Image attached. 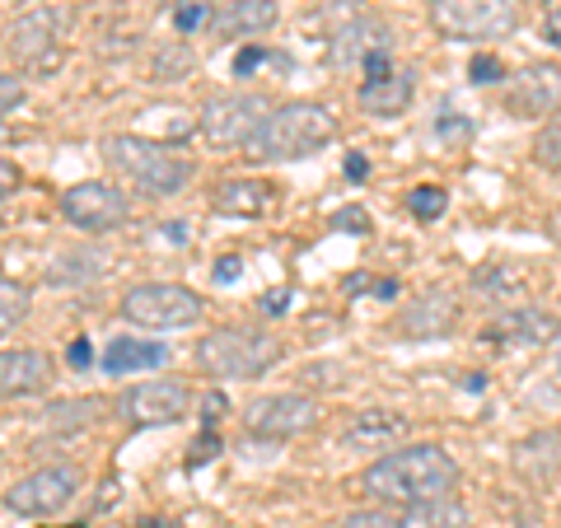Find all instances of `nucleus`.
Here are the masks:
<instances>
[{
	"mask_svg": "<svg viewBox=\"0 0 561 528\" xmlns=\"http://www.w3.org/2000/svg\"><path fill=\"white\" fill-rule=\"evenodd\" d=\"M463 482V468L459 459L445 449V445H398L389 454L360 472V491L379 505H393V509H408L416 501H435V496H454Z\"/></svg>",
	"mask_w": 561,
	"mask_h": 528,
	"instance_id": "1",
	"label": "nucleus"
},
{
	"mask_svg": "<svg viewBox=\"0 0 561 528\" xmlns=\"http://www.w3.org/2000/svg\"><path fill=\"white\" fill-rule=\"evenodd\" d=\"M103 160L117 179H127L140 197H179L197 179V164L179 154L164 140L150 136H108L103 140Z\"/></svg>",
	"mask_w": 561,
	"mask_h": 528,
	"instance_id": "2",
	"label": "nucleus"
},
{
	"mask_svg": "<svg viewBox=\"0 0 561 528\" xmlns=\"http://www.w3.org/2000/svg\"><path fill=\"white\" fill-rule=\"evenodd\" d=\"M332 140H337V117H332L323 103L295 99V103L272 108L267 127L257 131V140L243 154L257 164H295V160H309V154L328 150Z\"/></svg>",
	"mask_w": 561,
	"mask_h": 528,
	"instance_id": "3",
	"label": "nucleus"
},
{
	"mask_svg": "<svg viewBox=\"0 0 561 528\" xmlns=\"http://www.w3.org/2000/svg\"><path fill=\"white\" fill-rule=\"evenodd\" d=\"M192 356L210 379H262L272 365H280L286 346L267 328H216L197 342Z\"/></svg>",
	"mask_w": 561,
	"mask_h": 528,
	"instance_id": "4",
	"label": "nucleus"
},
{
	"mask_svg": "<svg viewBox=\"0 0 561 528\" xmlns=\"http://www.w3.org/2000/svg\"><path fill=\"white\" fill-rule=\"evenodd\" d=\"M272 117V99L253 94V90H230V94H210L202 103V140L210 150L230 154V150H249L257 131L267 127Z\"/></svg>",
	"mask_w": 561,
	"mask_h": 528,
	"instance_id": "5",
	"label": "nucleus"
},
{
	"mask_svg": "<svg viewBox=\"0 0 561 528\" xmlns=\"http://www.w3.org/2000/svg\"><path fill=\"white\" fill-rule=\"evenodd\" d=\"M117 313L127 319L131 328H146V332H173V328H192L202 323L206 313V299L197 290L179 286V280H140L122 295Z\"/></svg>",
	"mask_w": 561,
	"mask_h": 528,
	"instance_id": "6",
	"label": "nucleus"
},
{
	"mask_svg": "<svg viewBox=\"0 0 561 528\" xmlns=\"http://www.w3.org/2000/svg\"><path fill=\"white\" fill-rule=\"evenodd\" d=\"M431 28L449 43H491L519 28L515 0H431Z\"/></svg>",
	"mask_w": 561,
	"mask_h": 528,
	"instance_id": "7",
	"label": "nucleus"
},
{
	"mask_svg": "<svg viewBox=\"0 0 561 528\" xmlns=\"http://www.w3.org/2000/svg\"><path fill=\"white\" fill-rule=\"evenodd\" d=\"M84 486V472L76 463H43L24 472L20 482L5 486V509L20 519H47V515H61V509L80 496Z\"/></svg>",
	"mask_w": 561,
	"mask_h": 528,
	"instance_id": "8",
	"label": "nucleus"
},
{
	"mask_svg": "<svg viewBox=\"0 0 561 528\" xmlns=\"http://www.w3.org/2000/svg\"><path fill=\"white\" fill-rule=\"evenodd\" d=\"M323 416V402L313 393H262L253 398L249 408L239 412L243 431H249L253 439H295V435H309L313 426H319Z\"/></svg>",
	"mask_w": 561,
	"mask_h": 528,
	"instance_id": "9",
	"label": "nucleus"
},
{
	"mask_svg": "<svg viewBox=\"0 0 561 528\" xmlns=\"http://www.w3.org/2000/svg\"><path fill=\"white\" fill-rule=\"evenodd\" d=\"M192 412V383L187 379H146L117 393V416L127 426H179Z\"/></svg>",
	"mask_w": 561,
	"mask_h": 528,
	"instance_id": "10",
	"label": "nucleus"
},
{
	"mask_svg": "<svg viewBox=\"0 0 561 528\" xmlns=\"http://www.w3.org/2000/svg\"><path fill=\"white\" fill-rule=\"evenodd\" d=\"M131 216V202L127 192L103 183V179H90V183H76L61 192V220L76 225L80 234H113L122 230Z\"/></svg>",
	"mask_w": 561,
	"mask_h": 528,
	"instance_id": "11",
	"label": "nucleus"
},
{
	"mask_svg": "<svg viewBox=\"0 0 561 528\" xmlns=\"http://www.w3.org/2000/svg\"><path fill=\"white\" fill-rule=\"evenodd\" d=\"M501 103L511 117H552L561 113V61H534L519 66L501 84Z\"/></svg>",
	"mask_w": 561,
	"mask_h": 528,
	"instance_id": "12",
	"label": "nucleus"
},
{
	"mask_svg": "<svg viewBox=\"0 0 561 528\" xmlns=\"http://www.w3.org/2000/svg\"><path fill=\"white\" fill-rule=\"evenodd\" d=\"M454 328H459V299L449 290H426L408 299L393 319V332L402 342H440Z\"/></svg>",
	"mask_w": 561,
	"mask_h": 528,
	"instance_id": "13",
	"label": "nucleus"
},
{
	"mask_svg": "<svg viewBox=\"0 0 561 528\" xmlns=\"http://www.w3.org/2000/svg\"><path fill=\"white\" fill-rule=\"evenodd\" d=\"M66 33V10H51V5H38L20 14V20L5 24V51L10 61H43L57 51V38Z\"/></svg>",
	"mask_w": 561,
	"mask_h": 528,
	"instance_id": "14",
	"label": "nucleus"
},
{
	"mask_svg": "<svg viewBox=\"0 0 561 528\" xmlns=\"http://www.w3.org/2000/svg\"><path fill=\"white\" fill-rule=\"evenodd\" d=\"M408 431H412V421L402 416V412L365 408V412H356V416H351L346 426H342L337 445L351 449V454H389V449H398L402 439H408Z\"/></svg>",
	"mask_w": 561,
	"mask_h": 528,
	"instance_id": "15",
	"label": "nucleus"
},
{
	"mask_svg": "<svg viewBox=\"0 0 561 528\" xmlns=\"http://www.w3.org/2000/svg\"><path fill=\"white\" fill-rule=\"evenodd\" d=\"M511 468H515L519 482H529V486H552V482L561 478V426L524 435L519 445L511 449Z\"/></svg>",
	"mask_w": 561,
	"mask_h": 528,
	"instance_id": "16",
	"label": "nucleus"
},
{
	"mask_svg": "<svg viewBox=\"0 0 561 528\" xmlns=\"http://www.w3.org/2000/svg\"><path fill=\"white\" fill-rule=\"evenodd\" d=\"M51 379H57V360H51L47 351H33V346L14 351V346H10L5 356H0V393H5L10 402H14V398L43 393Z\"/></svg>",
	"mask_w": 561,
	"mask_h": 528,
	"instance_id": "17",
	"label": "nucleus"
},
{
	"mask_svg": "<svg viewBox=\"0 0 561 528\" xmlns=\"http://www.w3.org/2000/svg\"><path fill=\"white\" fill-rule=\"evenodd\" d=\"M280 5L276 0H225L210 14V38L216 43H239V38H257V33L276 28Z\"/></svg>",
	"mask_w": 561,
	"mask_h": 528,
	"instance_id": "18",
	"label": "nucleus"
},
{
	"mask_svg": "<svg viewBox=\"0 0 561 528\" xmlns=\"http://www.w3.org/2000/svg\"><path fill=\"white\" fill-rule=\"evenodd\" d=\"M412 94H416V70L412 66H393L389 76H375V80H360L356 84V103L360 113L370 117H398L412 108Z\"/></svg>",
	"mask_w": 561,
	"mask_h": 528,
	"instance_id": "19",
	"label": "nucleus"
},
{
	"mask_svg": "<svg viewBox=\"0 0 561 528\" xmlns=\"http://www.w3.org/2000/svg\"><path fill=\"white\" fill-rule=\"evenodd\" d=\"M379 47H389V28H383L379 20H356V24H346L342 33H332V43H328V61L332 70H351V66H365V57Z\"/></svg>",
	"mask_w": 561,
	"mask_h": 528,
	"instance_id": "20",
	"label": "nucleus"
},
{
	"mask_svg": "<svg viewBox=\"0 0 561 528\" xmlns=\"http://www.w3.org/2000/svg\"><path fill=\"white\" fill-rule=\"evenodd\" d=\"M272 202L276 187L267 179H225L210 192V210H220V216H262V210H272Z\"/></svg>",
	"mask_w": 561,
	"mask_h": 528,
	"instance_id": "21",
	"label": "nucleus"
},
{
	"mask_svg": "<svg viewBox=\"0 0 561 528\" xmlns=\"http://www.w3.org/2000/svg\"><path fill=\"white\" fill-rule=\"evenodd\" d=\"M552 332L557 319L548 309H538V305H515V309H505L496 328H491V337H501V342H515V346H542V342H552Z\"/></svg>",
	"mask_w": 561,
	"mask_h": 528,
	"instance_id": "22",
	"label": "nucleus"
},
{
	"mask_svg": "<svg viewBox=\"0 0 561 528\" xmlns=\"http://www.w3.org/2000/svg\"><path fill=\"white\" fill-rule=\"evenodd\" d=\"M113 272V257L103 249H66L47 262V286H90V280L108 276Z\"/></svg>",
	"mask_w": 561,
	"mask_h": 528,
	"instance_id": "23",
	"label": "nucleus"
},
{
	"mask_svg": "<svg viewBox=\"0 0 561 528\" xmlns=\"http://www.w3.org/2000/svg\"><path fill=\"white\" fill-rule=\"evenodd\" d=\"M472 295L482 299V305H501V299H519L529 290V267L524 262H482L478 272H472Z\"/></svg>",
	"mask_w": 561,
	"mask_h": 528,
	"instance_id": "24",
	"label": "nucleus"
},
{
	"mask_svg": "<svg viewBox=\"0 0 561 528\" xmlns=\"http://www.w3.org/2000/svg\"><path fill=\"white\" fill-rule=\"evenodd\" d=\"M169 365V346L164 342H146V337H113L103 351V369L108 375H140V369H160Z\"/></svg>",
	"mask_w": 561,
	"mask_h": 528,
	"instance_id": "25",
	"label": "nucleus"
},
{
	"mask_svg": "<svg viewBox=\"0 0 561 528\" xmlns=\"http://www.w3.org/2000/svg\"><path fill=\"white\" fill-rule=\"evenodd\" d=\"M402 528H468V505L454 496H435V501H416L408 509H398Z\"/></svg>",
	"mask_w": 561,
	"mask_h": 528,
	"instance_id": "26",
	"label": "nucleus"
},
{
	"mask_svg": "<svg viewBox=\"0 0 561 528\" xmlns=\"http://www.w3.org/2000/svg\"><path fill=\"white\" fill-rule=\"evenodd\" d=\"M99 416H103V398H61V402H51V408L43 412V431L76 435V431L99 426Z\"/></svg>",
	"mask_w": 561,
	"mask_h": 528,
	"instance_id": "27",
	"label": "nucleus"
},
{
	"mask_svg": "<svg viewBox=\"0 0 561 528\" xmlns=\"http://www.w3.org/2000/svg\"><path fill=\"white\" fill-rule=\"evenodd\" d=\"M192 66H197V57H192V47L187 43H169L154 51V61H150V80L154 84H173V80H187L192 76Z\"/></svg>",
	"mask_w": 561,
	"mask_h": 528,
	"instance_id": "28",
	"label": "nucleus"
},
{
	"mask_svg": "<svg viewBox=\"0 0 561 528\" xmlns=\"http://www.w3.org/2000/svg\"><path fill=\"white\" fill-rule=\"evenodd\" d=\"M408 210L421 220V225H431V220H440L445 210H449V192L440 183H421L408 192Z\"/></svg>",
	"mask_w": 561,
	"mask_h": 528,
	"instance_id": "29",
	"label": "nucleus"
},
{
	"mask_svg": "<svg viewBox=\"0 0 561 528\" xmlns=\"http://www.w3.org/2000/svg\"><path fill=\"white\" fill-rule=\"evenodd\" d=\"M28 319V286H20V280H5V286H0V332H10L20 328Z\"/></svg>",
	"mask_w": 561,
	"mask_h": 528,
	"instance_id": "30",
	"label": "nucleus"
},
{
	"mask_svg": "<svg viewBox=\"0 0 561 528\" xmlns=\"http://www.w3.org/2000/svg\"><path fill=\"white\" fill-rule=\"evenodd\" d=\"M534 164H542L548 173H561V117H548L534 136Z\"/></svg>",
	"mask_w": 561,
	"mask_h": 528,
	"instance_id": "31",
	"label": "nucleus"
},
{
	"mask_svg": "<svg viewBox=\"0 0 561 528\" xmlns=\"http://www.w3.org/2000/svg\"><path fill=\"white\" fill-rule=\"evenodd\" d=\"M337 528H402V519H398V509L393 505H365V509H351V515H342V524Z\"/></svg>",
	"mask_w": 561,
	"mask_h": 528,
	"instance_id": "32",
	"label": "nucleus"
},
{
	"mask_svg": "<svg viewBox=\"0 0 561 528\" xmlns=\"http://www.w3.org/2000/svg\"><path fill=\"white\" fill-rule=\"evenodd\" d=\"M300 383H309V389H342V383H346V365H337V360H309L300 369Z\"/></svg>",
	"mask_w": 561,
	"mask_h": 528,
	"instance_id": "33",
	"label": "nucleus"
},
{
	"mask_svg": "<svg viewBox=\"0 0 561 528\" xmlns=\"http://www.w3.org/2000/svg\"><path fill=\"white\" fill-rule=\"evenodd\" d=\"M210 14H216V10H206V0H192V5L173 10V28L187 38V33H197V28H210Z\"/></svg>",
	"mask_w": 561,
	"mask_h": 528,
	"instance_id": "34",
	"label": "nucleus"
},
{
	"mask_svg": "<svg viewBox=\"0 0 561 528\" xmlns=\"http://www.w3.org/2000/svg\"><path fill=\"white\" fill-rule=\"evenodd\" d=\"M332 230H342V234H370L375 230V225H370V210H365V206H342L337 210V216H332Z\"/></svg>",
	"mask_w": 561,
	"mask_h": 528,
	"instance_id": "35",
	"label": "nucleus"
},
{
	"mask_svg": "<svg viewBox=\"0 0 561 528\" xmlns=\"http://www.w3.org/2000/svg\"><path fill=\"white\" fill-rule=\"evenodd\" d=\"M501 76H505V70H501V61L491 57V51H482V57H472V66H468V80H472V84H496Z\"/></svg>",
	"mask_w": 561,
	"mask_h": 528,
	"instance_id": "36",
	"label": "nucleus"
},
{
	"mask_svg": "<svg viewBox=\"0 0 561 528\" xmlns=\"http://www.w3.org/2000/svg\"><path fill=\"white\" fill-rule=\"evenodd\" d=\"M216 454H220V439L210 435V431H202V439H197V445H192V454H187V468H197L202 459L210 463V459H216Z\"/></svg>",
	"mask_w": 561,
	"mask_h": 528,
	"instance_id": "37",
	"label": "nucleus"
},
{
	"mask_svg": "<svg viewBox=\"0 0 561 528\" xmlns=\"http://www.w3.org/2000/svg\"><path fill=\"white\" fill-rule=\"evenodd\" d=\"M262 57H267V51H262V47H243L239 57H234V76H253Z\"/></svg>",
	"mask_w": 561,
	"mask_h": 528,
	"instance_id": "38",
	"label": "nucleus"
},
{
	"mask_svg": "<svg viewBox=\"0 0 561 528\" xmlns=\"http://www.w3.org/2000/svg\"><path fill=\"white\" fill-rule=\"evenodd\" d=\"M220 416H225V393H206L202 398V421H206V426H216Z\"/></svg>",
	"mask_w": 561,
	"mask_h": 528,
	"instance_id": "39",
	"label": "nucleus"
},
{
	"mask_svg": "<svg viewBox=\"0 0 561 528\" xmlns=\"http://www.w3.org/2000/svg\"><path fill=\"white\" fill-rule=\"evenodd\" d=\"M66 360H70V369H84V365H90V360H94V351H90V342H84V337H76V342H70V351H66Z\"/></svg>",
	"mask_w": 561,
	"mask_h": 528,
	"instance_id": "40",
	"label": "nucleus"
},
{
	"mask_svg": "<svg viewBox=\"0 0 561 528\" xmlns=\"http://www.w3.org/2000/svg\"><path fill=\"white\" fill-rule=\"evenodd\" d=\"M257 309H262V313H286V309H290V290H267Z\"/></svg>",
	"mask_w": 561,
	"mask_h": 528,
	"instance_id": "41",
	"label": "nucleus"
},
{
	"mask_svg": "<svg viewBox=\"0 0 561 528\" xmlns=\"http://www.w3.org/2000/svg\"><path fill=\"white\" fill-rule=\"evenodd\" d=\"M0 90H5V113H14L24 103V90H20V80H14V76L0 80Z\"/></svg>",
	"mask_w": 561,
	"mask_h": 528,
	"instance_id": "42",
	"label": "nucleus"
},
{
	"mask_svg": "<svg viewBox=\"0 0 561 528\" xmlns=\"http://www.w3.org/2000/svg\"><path fill=\"white\" fill-rule=\"evenodd\" d=\"M243 272V262L239 257H220V267H216V280H220V286H230V280Z\"/></svg>",
	"mask_w": 561,
	"mask_h": 528,
	"instance_id": "43",
	"label": "nucleus"
},
{
	"mask_svg": "<svg viewBox=\"0 0 561 528\" xmlns=\"http://www.w3.org/2000/svg\"><path fill=\"white\" fill-rule=\"evenodd\" d=\"M440 136H472V122H459V117H440Z\"/></svg>",
	"mask_w": 561,
	"mask_h": 528,
	"instance_id": "44",
	"label": "nucleus"
},
{
	"mask_svg": "<svg viewBox=\"0 0 561 528\" xmlns=\"http://www.w3.org/2000/svg\"><path fill=\"white\" fill-rule=\"evenodd\" d=\"M548 234H552V243H561V206H552V216H548Z\"/></svg>",
	"mask_w": 561,
	"mask_h": 528,
	"instance_id": "45",
	"label": "nucleus"
},
{
	"mask_svg": "<svg viewBox=\"0 0 561 528\" xmlns=\"http://www.w3.org/2000/svg\"><path fill=\"white\" fill-rule=\"evenodd\" d=\"M548 38L552 47H561V14H548Z\"/></svg>",
	"mask_w": 561,
	"mask_h": 528,
	"instance_id": "46",
	"label": "nucleus"
},
{
	"mask_svg": "<svg viewBox=\"0 0 561 528\" xmlns=\"http://www.w3.org/2000/svg\"><path fill=\"white\" fill-rule=\"evenodd\" d=\"M346 173H351V179H365V160H360V154H351V160H346Z\"/></svg>",
	"mask_w": 561,
	"mask_h": 528,
	"instance_id": "47",
	"label": "nucleus"
},
{
	"mask_svg": "<svg viewBox=\"0 0 561 528\" xmlns=\"http://www.w3.org/2000/svg\"><path fill=\"white\" fill-rule=\"evenodd\" d=\"M519 528H534V524H519Z\"/></svg>",
	"mask_w": 561,
	"mask_h": 528,
	"instance_id": "48",
	"label": "nucleus"
},
{
	"mask_svg": "<svg viewBox=\"0 0 561 528\" xmlns=\"http://www.w3.org/2000/svg\"><path fill=\"white\" fill-rule=\"evenodd\" d=\"M24 5H33V0H24Z\"/></svg>",
	"mask_w": 561,
	"mask_h": 528,
	"instance_id": "49",
	"label": "nucleus"
},
{
	"mask_svg": "<svg viewBox=\"0 0 561 528\" xmlns=\"http://www.w3.org/2000/svg\"><path fill=\"white\" fill-rule=\"evenodd\" d=\"M76 528H84V524H76Z\"/></svg>",
	"mask_w": 561,
	"mask_h": 528,
	"instance_id": "50",
	"label": "nucleus"
}]
</instances>
